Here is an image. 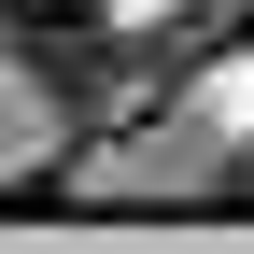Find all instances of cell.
Returning <instances> with one entry per match:
<instances>
[{
  "mask_svg": "<svg viewBox=\"0 0 254 254\" xmlns=\"http://www.w3.org/2000/svg\"><path fill=\"white\" fill-rule=\"evenodd\" d=\"M226 28H240V43H254V0H240V14H226Z\"/></svg>",
  "mask_w": 254,
  "mask_h": 254,
  "instance_id": "1",
  "label": "cell"
}]
</instances>
